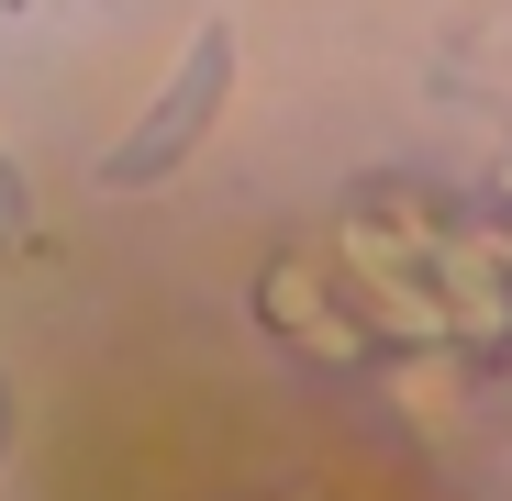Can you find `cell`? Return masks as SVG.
<instances>
[{"label": "cell", "mask_w": 512, "mask_h": 501, "mask_svg": "<svg viewBox=\"0 0 512 501\" xmlns=\"http://www.w3.org/2000/svg\"><path fill=\"white\" fill-rule=\"evenodd\" d=\"M223 101H234V23H201L190 56L167 67V90L134 112V134L101 156V190H156V179H179V167L201 156V134L223 123Z\"/></svg>", "instance_id": "obj_1"}, {"label": "cell", "mask_w": 512, "mask_h": 501, "mask_svg": "<svg viewBox=\"0 0 512 501\" xmlns=\"http://www.w3.org/2000/svg\"><path fill=\"white\" fill-rule=\"evenodd\" d=\"M0 223H23V167H12V145H0Z\"/></svg>", "instance_id": "obj_2"}, {"label": "cell", "mask_w": 512, "mask_h": 501, "mask_svg": "<svg viewBox=\"0 0 512 501\" xmlns=\"http://www.w3.org/2000/svg\"><path fill=\"white\" fill-rule=\"evenodd\" d=\"M12 435H23V401H12V390H0V457H12Z\"/></svg>", "instance_id": "obj_3"}]
</instances>
